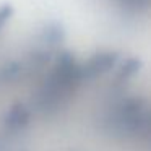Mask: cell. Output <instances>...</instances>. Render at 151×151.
Returning <instances> with one entry per match:
<instances>
[{"instance_id": "obj_1", "label": "cell", "mask_w": 151, "mask_h": 151, "mask_svg": "<svg viewBox=\"0 0 151 151\" xmlns=\"http://www.w3.org/2000/svg\"><path fill=\"white\" fill-rule=\"evenodd\" d=\"M28 122V112L21 106H15L8 115V125L12 127H23Z\"/></svg>"}, {"instance_id": "obj_2", "label": "cell", "mask_w": 151, "mask_h": 151, "mask_svg": "<svg viewBox=\"0 0 151 151\" xmlns=\"http://www.w3.org/2000/svg\"><path fill=\"white\" fill-rule=\"evenodd\" d=\"M119 7L125 8V10H140V8H145L151 0H114Z\"/></svg>"}]
</instances>
